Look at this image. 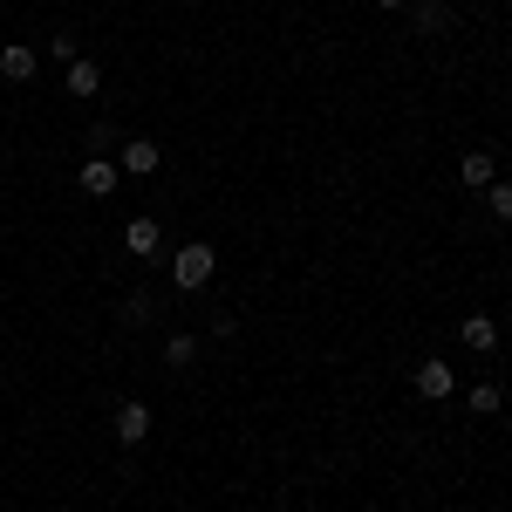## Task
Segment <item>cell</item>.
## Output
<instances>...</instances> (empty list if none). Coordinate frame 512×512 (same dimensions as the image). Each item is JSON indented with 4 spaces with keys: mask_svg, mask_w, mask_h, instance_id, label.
I'll return each instance as SVG.
<instances>
[{
    "mask_svg": "<svg viewBox=\"0 0 512 512\" xmlns=\"http://www.w3.org/2000/svg\"><path fill=\"white\" fill-rule=\"evenodd\" d=\"M212 274H219V253H212L205 239H192V246H178V253H171V280H178L185 294H198Z\"/></svg>",
    "mask_w": 512,
    "mask_h": 512,
    "instance_id": "1",
    "label": "cell"
},
{
    "mask_svg": "<svg viewBox=\"0 0 512 512\" xmlns=\"http://www.w3.org/2000/svg\"><path fill=\"white\" fill-rule=\"evenodd\" d=\"M110 431H117V444H144L151 437V403H117V417H110Z\"/></svg>",
    "mask_w": 512,
    "mask_h": 512,
    "instance_id": "2",
    "label": "cell"
},
{
    "mask_svg": "<svg viewBox=\"0 0 512 512\" xmlns=\"http://www.w3.org/2000/svg\"><path fill=\"white\" fill-rule=\"evenodd\" d=\"M35 69H41V55L28 41H0V76L7 82H35Z\"/></svg>",
    "mask_w": 512,
    "mask_h": 512,
    "instance_id": "3",
    "label": "cell"
},
{
    "mask_svg": "<svg viewBox=\"0 0 512 512\" xmlns=\"http://www.w3.org/2000/svg\"><path fill=\"white\" fill-rule=\"evenodd\" d=\"M123 171H130V178H151V171H158V164H164V151H158V144H151V137H130V144H123Z\"/></svg>",
    "mask_w": 512,
    "mask_h": 512,
    "instance_id": "4",
    "label": "cell"
},
{
    "mask_svg": "<svg viewBox=\"0 0 512 512\" xmlns=\"http://www.w3.org/2000/svg\"><path fill=\"white\" fill-rule=\"evenodd\" d=\"M117 171H123L117 158H89V164H82V192H89V198H110V192H117Z\"/></svg>",
    "mask_w": 512,
    "mask_h": 512,
    "instance_id": "5",
    "label": "cell"
},
{
    "mask_svg": "<svg viewBox=\"0 0 512 512\" xmlns=\"http://www.w3.org/2000/svg\"><path fill=\"white\" fill-rule=\"evenodd\" d=\"M458 335H465V349H478V355L499 349V321H492V315H465V321H458Z\"/></svg>",
    "mask_w": 512,
    "mask_h": 512,
    "instance_id": "6",
    "label": "cell"
},
{
    "mask_svg": "<svg viewBox=\"0 0 512 512\" xmlns=\"http://www.w3.org/2000/svg\"><path fill=\"white\" fill-rule=\"evenodd\" d=\"M451 390H458V376H451L444 362H417V396H431V403H444Z\"/></svg>",
    "mask_w": 512,
    "mask_h": 512,
    "instance_id": "7",
    "label": "cell"
},
{
    "mask_svg": "<svg viewBox=\"0 0 512 512\" xmlns=\"http://www.w3.org/2000/svg\"><path fill=\"white\" fill-rule=\"evenodd\" d=\"M458 178H465V185H478V192H485V185H492V178H499V164H492V151H465V164H458Z\"/></svg>",
    "mask_w": 512,
    "mask_h": 512,
    "instance_id": "8",
    "label": "cell"
},
{
    "mask_svg": "<svg viewBox=\"0 0 512 512\" xmlns=\"http://www.w3.org/2000/svg\"><path fill=\"white\" fill-rule=\"evenodd\" d=\"M96 89H103V69H96L89 55H76V62H69V96H96Z\"/></svg>",
    "mask_w": 512,
    "mask_h": 512,
    "instance_id": "9",
    "label": "cell"
},
{
    "mask_svg": "<svg viewBox=\"0 0 512 512\" xmlns=\"http://www.w3.org/2000/svg\"><path fill=\"white\" fill-rule=\"evenodd\" d=\"M123 246L130 253H158V219H130L123 226Z\"/></svg>",
    "mask_w": 512,
    "mask_h": 512,
    "instance_id": "10",
    "label": "cell"
},
{
    "mask_svg": "<svg viewBox=\"0 0 512 512\" xmlns=\"http://www.w3.org/2000/svg\"><path fill=\"white\" fill-rule=\"evenodd\" d=\"M485 205H492V219H506V226H512V185H506V178L485 185Z\"/></svg>",
    "mask_w": 512,
    "mask_h": 512,
    "instance_id": "11",
    "label": "cell"
},
{
    "mask_svg": "<svg viewBox=\"0 0 512 512\" xmlns=\"http://www.w3.org/2000/svg\"><path fill=\"white\" fill-rule=\"evenodd\" d=\"M192 355H198L192 335H171V342H164V362H171V369H192Z\"/></svg>",
    "mask_w": 512,
    "mask_h": 512,
    "instance_id": "12",
    "label": "cell"
},
{
    "mask_svg": "<svg viewBox=\"0 0 512 512\" xmlns=\"http://www.w3.org/2000/svg\"><path fill=\"white\" fill-rule=\"evenodd\" d=\"M499 403H506V390H499V383H478V390H472V410H478V417H499Z\"/></svg>",
    "mask_w": 512,
    "mask_h": 512,
    "instance_id": "13",
    "label": "cell"
},
{
    "mask_svg": "<svg viewBox=\"0 0 512 512\" xmlns=\"http://www.w3.org/2000/svg\"><path fill=\"white\" fill-rule=\"evenodd\" d=\"M417 28H424V35H444V28H451V14H444V7H417Z\"/></svg>",
    "mask_w": 512,
    "mask_h": 512,
    "instance_id": "14",
    "label": "cell"
},
{
    "mask_svg": "<svg viewBox=\"0 0 512 512\" xmlns=\"http://www.w3.org/2000/svg\"><path fill=\"white\" fill-rule=\"evenodd\" d=\"M123 321L144 328V321H151V294H130V301H123Z\"/></svg>",
    "mask_w": 512,
    "mask_h": 512,
    "instance_id": "15",
    "label": "cell"
},
{
    "mask_svg": "<svg viewBox=\"0 0 512 512\" xmlns=\"http://www.w3.org/2000/svg\"><path fill=\"white\" fill-rule=\"evenodd\" d=\"M376 7H410V0H376Z\"/></svg>",
    "mask_w": 512,
    "mask_h": 512,
    "instance_id": "16",
    "label": "cell"
},
{
    "mask_svg": "<svg viewBox=\"0 0 512 512\" xmlns=\"http://www.w3.org/2000/svg\"><path fill=\"white\" fill-rule=\"evenodd\" d=\"M185 7H198V0H185Z\"/></svg>",
    "mask_w": 512,
    "mask_h": 512,
    "instance_id": "17",
    "label": "cell"
}]
</instances>
